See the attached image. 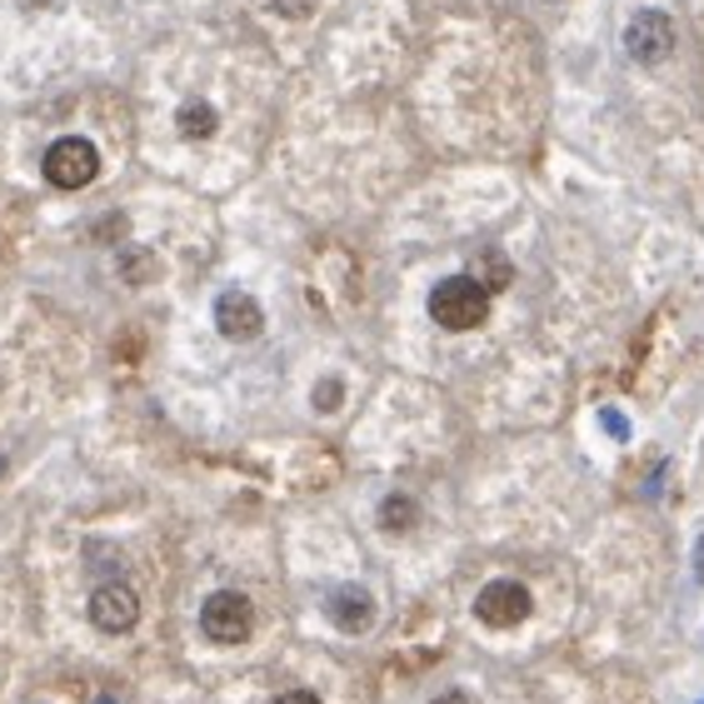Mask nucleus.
I'll return each mask as SVG.
<instances>
[{"instance_id": "9d476101", "label": "nucleus", "mask_w": 704, "mask_h": 704, "mask_svg": "<svg viewBox=\"0 0 704 704\" xmlns=\"http://www.w3.org/2000/svg\"><path fill=\"white\" fill-rule=\"evenodd\" d=\"M415 520H420V510H415L410 494H390L385 505H380V529H390V535H405Z\"/></svg>"}, {"instance_id": "ddd939ff", "label": "nucleus", "mask_w": 704, "mask_h": 704, "mask_svg": "<svg viewBox=\"0 0 704 704\" xmlns=\"http://www.w3.org/2000/svg\"><path fill=\"white\" fill-rule=\"evenodd\" d=\"M275 704H325V700H320V694H310V690H285Z\"/></svg>"}, {"instance_id": "1a4fd4ad", "label": "nucleus", "mask_w": 704, "mask_h": 704, "mask_svg": "<svg viewBox=\"0 0 704 704\" xmlns=\"http://www.w3.org/2000/svg\"><path fill=\"white\" fill-rule=\"evenodd\" d=\"M176 126H180V135H190V141H205V135H215V110L205 106V100H190V106H180V116H176Z\"/></svg>"}, {"instance_id": "9b49d317", "label": "nucleus", "mask_w": 704, "mask_h": 704, "mask_svg": "<svg viewBox=\"0 0 704 704\" xmlns=\"http://www.w3.org/2000/svg\"><path fill=\"white\" fill-rule=\"evenodd\" d=\"M341 405V380H320L315 390V410H335Z\"/></svg>"}, {"instance_id": "dca6fc26", "label": "nucleus", "mask_w": 704, "mask_h": 704, "mask_svg": "<svg viewBox=\"0 0 704 704\" xmlns=\"http://www.w3.org/2000/svg\"><path fill=\"white\" fill-rule=\"evenodd\" d=\"M700 704H704V700H700Z\"/></svg>"}, {"instance_id": "0eeeda50", "label": "nucleus", "mask_w": 704, "mask_h": 704, "mask_svg": "<svg viewBox=\"0 0 704 704\" xmlns=\"http://www.w3.org/2000/svg\"><path fill=\"white\" fill-rule=\"evenodd\" d=\"M215 325H220L225 341H255L260 330H265V310L255 306V295L225 290L220 300H215Z\"/></svg>"}, {"instance_id": "f257e3e1", "label": "nucleus", "mask_w": 704, "mask_h": 704, "mask_svg": "<svg viewBox=\"0 0 704 704\" xmlns=\"http://www.w3.org/2000/svg\"><path fill=\"white\" fill-rule=\"evenodd\" d=\"M430 315L440 330H475L490 315V290L475 275H450L430 290Z\"/></svg>"}, {"instance_id": "20e7f679", "label": "nucleus", "mask_w": 704, "mask_h": 704, "mask_svg": "<svg viewBox=\"0 0 704 704\" xmlns=\"http://www.w3.org/2000/svg\"><path fill=\"white\" fill-rule=\"evenodd\" d=\"M475 620L490 624V630H515L529 620V589L520 580H490V585L475 595Z\"/></svg>"}, {"instance_id": "6e6552de", "label": "nucleus", "mask_w": 704, "mask_h": 704, "mask_svg": "<svg viewBox=\"0 0 704 704\" xmlns=\"http://www.w3.org/2000/svg\"><path fill=\"white\" fill-rule=\"evenodd\" d=\"M325 614L341 624L345 634H365L370 624H375V599H370V589H360V585H341V589H330Z\"/></svg>"}, {"instance_id": "4468645a", "label": "nucleus", "mask_w": 704, "mask_h": 704, "mask_svg": "<svg viewBox=\"0 0 704 704\" xmlns=\"http://www.w3.org/2000/svg\"><path fill=\"white\" fill-rule=\"evenodd\" d=\"M434 704H475V694H465V690H450V694H440Z\"/></svg>"}, {"instance_id": "f03ea898", "label": "nucleus", "mask_w": 704, "mask_h": 704, "mask_svg": "<svg viewBox=\"0 0 704 704\" xmlns=\"http://www.w3.org/2000/svg\"><path fill=\"white\" fill-rule=\"evenodd\" d=\"M200 630L211 634L215 645H246L250 634H255V605L240 589H215L200 605Z\"/></svg>"}, {"instance_id": "f8f14e48", "label": "nucleus", "mask_w": 704, "mask_h": 704, "mask_svg": "<svg viewBox=\"0 0 704 704\" xmlns=\"http://www.w3.org/2000/svg\"><path fill=\"white\" fill-rule=\"evenodd\" d=\"M599 420H605V430H610L614 440H630V420H624L620 410H605V415H599Z\"/></svg>"}, {"instance_id": "7ed1b4c3", "label": "nucleus", "mask_w": 704, "mask_h": 704, "mask_svg": "<svg viewBox=\"0 0 704 704\" xmlns=\"http://www.w3.org/2000/svg\"><path fill=\"white\" fill-rule=\"evenodd\" d=\"M100 176V155H95L91 141H81V135H65V141H56L46 151V180L60 190H81L91 186V180Z\"/></svg>"}, {"instance_id": "423d86ee", "label": "nucleus", "mask_w": 704, "mask_h": 704, "mask_svg": "<svg viewBox=\"0 0 704 704\" xmlns=\"http://www.w3.org/2000/svg\"><path fill=\"white\" fill-rule=\"evenodd\" d=\"M624 50H630L634 60H645V65L665 60L669 50H675V25H669V15L665 11H640L630 21V31H624Z\"/></svg>"}, {"instance_id": "39448f33", "label": "nucleus", "mask_w": 704, "mask_h": 704, "mask_svg": "<svg viewBox=\"0 0 704 704\" xmlns=\"http://www.w3.org/2000/svg\"><path fill=\"white\" fill-rule=\"evenodd\" d=\"M141 620V599L130 595L126 585H95L91 595V624L100 634H130Z\"/></svg>"}, {"instance_id": "2eb2a0df", "label": "nucleus", "mask_w": 704, "mask_h": 704, "mask_svg": "<svg viewBox=\"0 0 704 704\" xmlns=\"http://www.w3.org/2000/svg\"><path fill=\"white\" fill-rule=\"evenodd\" d=\"M694 580L704 585V535H700V545H694Z\"/></svg>"}]
</instances>
